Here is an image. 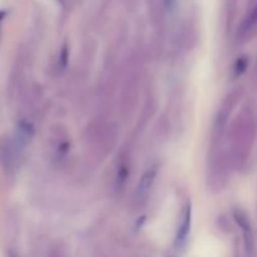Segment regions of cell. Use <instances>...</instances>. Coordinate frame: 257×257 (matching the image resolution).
I'll use <instances>...</instances> for the list:
<instances>
[{"mask_svg": "<svg viewBox=\"0 0 257 257\" xmlns=\"http://www.w3.org/2000/svg\"><path fill=\"white\" fill-rule=\"evenodd\" d=\"M22 151L13 137L3 136L0 138V163L4 170L13 171L17 167Z\"/></svg>", "mask_w": 257, "mask_h": 257, "instance_id": "6da1fadb", "label": "cell"}, {"mask_svg": "<svg viewBox=\"0 0 257 257\" xmlns=\"http://www.w3.org/2000/svg\"><path fill=\"white\" fill-rule=\"evenodd\" d=\"M191 222H192V207H191V202L188 201L183 207L180 225H178L177 233H176L175 245L177 248L182 247L187 241L188 233L191 230Z\"/></svg>", "mask_w": 257, "mask_h": 257, "instance_id": "7a4b0ae2", "label": "cell"}, {"mask_svg": "<svg viewBox=\"0 0 257 257\" xmlns=\"http://www.w3.org/2000/svg\"><path fill=\"white\" fill-rule=\"evenodd\" d=\"M233 217H235V221L237 222L238 227L241 228L243 233L246 252L251 255L253 252V247H255V241H253V232L250 220H248L247 215L241 210H236L235 213H233Z\"/></svg>", "mask_w": 257, "mask_h": 257, "instance_id": "3957f363", "label": "cell"}, {"mask_svg": "<svg viewBox=\"0 0 257 257\" xmlns=\"http://www.w3.org/2000/svg\"><path fill=\"white\" fill-rule=\"evenodd\" d=\"M34 133H35V131H34V127H33L32 123L28 122V120L23 119V120H20V122H18L17 128H15V133H14V136H13V138H14L15 142L18 143V146L24 150V148L27 147L30 142H32L33 137H34Z\"/></svg>", "mask_w": 257, "mask_h": 257, "instance_id": "277c9868", "label": "cell"}, {"mask_svg": "<svg viewBox=\"0 0 257 257\" xmlns=\"http://www.w3.org/2000/svg\"><path fill=\"white\" fill-rule=\"evenodd\" d=\"M156 175H157V168L156 167H152V168H150V170L146 171L145 175L141 177L140 183H138V187H137L138 195L145 196L146 193L151 190L153 182H155Z\"/></svg>", "mask_w": 257, "mask_h": 257, "instance_id": "5b68a950", "label": "cell"}, {"mask_svg": "<svg viewBox=\"0 0 257 257\" xmlns=\"http://www.w3.org/2000/svg\"><path fill=\"white\" fill-rule=\"evenodd\" d=\"M257 28V4L252 9L248 12V14L246 15V18L243 19L242 25H241L240 33L242 37L251 34V32H253Z\"/></svg>", "mask_w": 257, "mask_h": 257, "instance_id": "8992f818", "label": "cell"}, {"mask_svg": "<svg viewBox=\"0 0 257 257\" xmlns=\"http://www.w3.org/2000/svg\"><path fill=\"white\" fill-rule=\"evenodd\" d=\"M246 68H247V59H246V57L238 58L237 62H236L235 64V74L241 75L245 72Z\"/></svg>", "mask_w": 257, "mask_h": 257, "instance_id": "52a82bcc", "label": "cell"}, {"mask_svg": "<svg viewBox=\"0 0 257 257\" xmlns=\"http://www.w3.org/2000/svg\"><path fill=\"white\" fill-rule=\"evenodd\" d=\"M163 4H165V8L167 10H173L176 4H177V0H163Z\"/></svg>", "mask_w": 257, "mask_h": 257, "instance_id": "ba28073f", "label": "cell"}, {"mask_svg": "<svg viewBox=\"0 0 257 257\" xmlns=\"http://www.w3.org/2000/svg\"><path fill=\"white\" fill-rule=\"evenodd\" d=\"M67 57H68V50H67V47H64V48H63V50H62V54H60L62 67H65V64H67Z\"/></svg>", "mask_w": 257, "mask_h": 257, "instance_id": "9c48e42d", "label": "cell"}, {"mask_svg": "<svg viewBox=\"0 0 257 257\" xmlns=\"http://www.w3.org/2000/svg\"><path fill=\"white\" fill-rule=\"evenodd\" d=\"M5 15H7V13H5L4 10H0V23L3 22V19L5 18Z\"/></svg>", "mask_w": 257, "mask_h": 257, "instance_id": "30bf717a", "label": "cell"}, {"mask_svg": "<svg viewBox=\"0 0 257 257\" xmlns=\"http://www.w3.org/2000/svg\"><path fill=\"white\" fill-rule=\"evenodd\" d=\"M9 257H18L17 255H14V253H10V256Z\"/></svg>", "mask_w": 257, "mask_h": 257, "instance_id": "8fae6325", "label": "cell"}]
</instances>
